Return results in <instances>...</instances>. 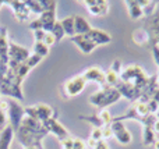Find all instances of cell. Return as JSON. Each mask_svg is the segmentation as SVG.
<instances>
[{
	"instance_id": "1",
	"label": "cell",
	"mask_w": 159,
	"mask_h": 149,
	"mask_svg": "<svg viewBox=\"0 0 159 149\" xmlns=\"http://www.w3.org/2000/svg\"><path fill=\"white\" fill-rule=\"evenodd\" d=\"M46 135H48V131L45 130L43 124L41 121H38V120H34L28 116H25L22 119L18 130L16 131L17 141L24 148L42 145Z\"/></svg>"
},
{
	"instance_id": "2",
	"label": "cell",
	"mask_w": 159,
	"mask_h": 149,
	"mask_svg": "<svg viewBox=\"0 0 159 149\" xmlns=\"http://www.w3.org/2000/svg\"><path fill=\"white\" fill-rule=\"evenodd\" d=\"M149 75L145 74V71L143 70V67H140L138 64H129V66L123 67L121 72L119 74V80L121 82L131 84L135 88H138L141 92L144 91L147 85L149 82ZM143 95V94H141Z\"/></svg>"
},
{
	"instance_id": "3",
	"label": "cell",
	"mask_w": 159,
	"mask_h": 149,
	"mask_svg": "<svg viewBox=\"0 0 159 149\" xmlns=\"http://www.w3.org/2000/svg\"><path fill=\"white\" fill-rule=\"evenodd\" d=\"M120 99H121V95L119 94V91L115 86H105V88H101L98 92L91 95L89 103L93 107L102 110V109H106L107 106L115 105Z\"/></svg>"
},
{
	"instance_id": "4",
	"label": "cell",
	"mask_w": 159,
	"mask_h": 149,
	"mask_svg": "<svg viewBox=\"0 0 159 149\" xmlns=\"http://www.w3.org/2000/svg\"><path fill=\"white\" fill-rule=\"evenodd\" d=\"M131 20H145L151 15L157 8V3L149 0H126L124 2Z\"/></svg>"
},
{
	"instance_id": "5",
	"label": "cell",
	"mask_w": 159,
	"mask_h": 149,
	"mask_svg": "<svg viewBox=\"0 0 159 149\" xmlns=\"http://www.w3.org/2000/svg\"><path fill=\"white\" fill-rule=\"evenodd\" d=\"M7 100V110H6V114H7V120H8V125L14 130L16 133L18 130L20 124H21L22 119L25 117V107L16 99H10V98H6Z\"/></svg>"
},
{
	"instance_id": "6",
	"label": "cell",
	"mask_w": 159,
	"mask_h": 149,
	"mask_svg": "<svg viewBox=\"0 0 159 149\" xmlns=\"http://www.w3.org/2000/svg\"><path fill=\"white\" fill-rule=\"evenodd\" d=\"M56 7H57V4L53 6L49 10H46L45 13H42L36 20L31 21V24H30L31 29L32 31L42 29L45 32H52L55 24L57 22V18H56Z\"/></svg>"
},
{
	"instance_id": "7",
	"label": "cell",
	"mask_w": 159,
	"mask_h": 149,
	"mask_svg": "<svg viewBox=\"0 0 159 149\" xmlns=\"http://www.w3.org/2000/svg\"><path fill=\"white\" fill-rule=\"evenodd\" d=\"M31 56V52L27 47L10 41V47H8V68H16L20 64L25 63L27 59Z\"/></svg>"
},
{
	"instance_id": "8",
	"label": "cell",
	"mask_w": 159,
	"mask_h": 149,
	"mask_svg": "<svg viewBox=\"0 0 159 149\" xmlns=\"http://www.w3.org/2000/svg\"><path fill=\"white\" fill-rule=\"evenodd\" d=\"M78 120L89 123L91 125H93V128H102V127H105V125H109L110 123H112L113 117L107 109H102V110H99L96 114H88V116L80 114Z\"/></svg>"
},
{
	"instance_id": "9",
	"label": "cell",
	"mask_w": 159,
	"mask_h": 149,
	"mask_svg": "<svg viewBox=\"0 0 159 149\" xmlns=\"http://www.w3.org/2000/svg\"><path fill=\"white\" fill-rule=\"evenodd\" d=\"M25 116L31 117L34 120H38L41 123H45L55 114H53V109L50 106H48L46 103H36L34 106L25 107Z\"/></svg>"
},
{
	"instance_id": "10",
	"label": "cell",
	"mask_w": 159,
	"mask_h": 149,
	"mask_svg": "<svg viewBox=\"0 0 159 149\" xmlns=\"http://www.w3.org/2000/svg\"><path fill=\"white\" fill-rule=\"evenodd\" d=\"M109 127H110V130H112L113 138H115L120 145H130L131 144V141H133L131 133L127 130L124 121L113 119L112 123L109 124Z\"/></svg>"
},
{
	"instance_id": "11",
	"label": "cell",
	"mask_w": 159,
	"mask_h": 149,
	"mask_svg": "<svg viewBox=\"0 0 159 149\" xmlns=\"http://www.w3.org/2000/svg\"><path fill=\"white\" fill-rule=\"evenodd\" d=\"M87 86V80L84 78L82 74H78V75H74L73 78L67 80L63 85V89H64V94H66V98H73V96H77L80 95L84 88Z\"/></svg>"
},
{
	"instance_id": "12",
	"label": "cell",
	"mask_w": 159,
	"mask_h": 149,
	"mask_svg": "<svg viewBox=\"0 0 159 149\" xmlns=\"http://www.w3.org/2000/svg\"><path fill=\"white\" fill-rule=\"evenodd\" d=\"M42 124H43L45 130L48 131V134H53V135H55L60 142L64 141V139H67L69 137H71L70 135V133L67 131V128L64 127L60 121H59L56 116L50 117L49 120H46V121L42 123Z\"/></svg>"
},
{
	"instance_id": "13",
	"label": "cell",
	"mask_w": 159,
	"mask_h": 149,
	"mask_svg": "<svg viewBox=\"0 0 159 149\" xmlns=\"http://www.w3.org/2000/svg\"><path fill=\"white\" fill-rule=\"evenodd\" d=\"M3 3L13 10L16 21L25 22L31 17V11L28 10L27 4H25V0H10V2H3Z\"/></svg>"
},
{
	"instance_id": "14",
	"label": "cell",
	"mask_w": 159,
	"mask_h": 149,
	"mask_svg": "<svg viewBox=\"0 0 159 149\" xmlns=\"http://www.w3.org/2000/svg\"><path fill=\"white\" fill-rule=\"evenodd\" d=\"M82 6L88 10V13L93 17H103L109 11V3L105 0H84Z\"/></svg>"
},
{
	"instance_id": "15",
	"label": "cell",
	"mask_w": 159,
	"mask_h": 149,
	"mask_svg": "<svg viewBox=\"0 0 159 149\" xmlns=\"http://www.w3.org/2000/svg\"><path fill=\"white\" fill-rule=\"evenodd\" d=\"M84 78L87 80V82H96L101 88L106 86V78H105V71L98 66L88 67L84 72H82Z\"/></svg>"
},
{
	"instance_id": "16",
	"label": "cell",
	"mask_w": 159,
	"mask_h": 149,
	"mask_svg": "<svg viewBox=\"0 0 159 149\" xmlns=\"http://www.w3.org/2000/svg\"><path fill=\"white\" fill-rule=\"evenodd\" d=\"M88 39L92 42L95 46H101V45H107L112 42V35L107 33L106 31H102V29H96V28H92L89 32L87 33Z\"/></svg>"
},
{
	"instance_id": "17",
	"label": "cell",
	"mask_w": 159,
	"mask_h": 149,
	"mask_svg": "<svg viewBox=\"0 0 159 149\" xmlns=\"http://www.w3.org/2000/svg\"><path fill=\"white\" fill-rule=\"evenodd\" d=\"M8 47H10L8 31L6 27H0V59L7 66H8Z\"/></svg>"
},
{
	"instance_id": "18",
	"label": "cell",
	"mask_w": 159,
	"mask_h": 149,
	"mask_svg": "<svg viewBox=\"0 0 159 149\" xmlns=\"http://www.w3.org/2000/svg\"><path fill=\"white\" fill-rule=\"evenodd\" d=\"M70 41H71L73 43H74L75 46L84 53V55H89V53H92L96 47L85 35H74L73 38H70Z\"/></svg>"
},
{
	"instance_id": "19",
	"label": "cell",
	"mask_w": 159,
	"mask_h": 149,
	"mask_svg": "<svg viewBox=\"0 0 159 149\" xmlns=\"http://www.w3.org/2000/svg\"><path fill=\"white\" fill-rule=\"evenodd\" d=\"M14 137H16V133L10 125L0 131V149H10Z\"/></svg>"
},
{
	"instance_id": "20",
	"label": "cell",
	"mask_w": 159,
	"mask_h": 149,
	"mask_svg": "<svg viewBox=\"0 0 159 149\" xmlns=\"http://www.w3.org/2000/svg\"><path fill=\"white\" fill-rule=\"evenodd\" d=\"M92 29L91 24L81 15H74V32L75 35H87Z\"/></svg>"
},
{
	"instance_id": "21",
	"label": "cell",
	"mask_w": 159,
	"mask_h": 149,
	"mask_svg": "<svg viewBox=\"0 0 159 149\" xmlns=\"http://www.w3.org/2000/svg\"><path fill=\"white\" fill-rule=\"evenodd\" d=\"M131 38H133V42H134L135 45H138V46H144V45L151 43L149 33L147 32L145 28H138V29H135L134 32H133Z\"/></svg>"
},
{
	"instance_id": "22",
	"label": "cell",
	"mask_w": 159,
	"mask_h": 149,
	"mask_svg": "<svg viewBox=\"0 0 159 149\" xmlns=\"http://www.w3.org/2000/svg\"><path fill=\"white\" fill-rule=\"evenodd\" d=\"M157 141V134L154 133L152 125H144L143 128V144L145 147H151Z\"/></svg>"
},
{
	"instance_id": "23",
	"label": "cell",
	"mask_w": 159,
	"mask_h": 149,
	"mask_svg": "<svg viewBox=\"0 0 159 149\" xmlns=\"http://www.w3.org/2000/svg\"><path fill=\"white\" fill-rule=\"evenodd\" d=\"M60 24H61V28H63L64 35L66 36L73 38V36L75 35V32H74V15H70V17H67V18H63L60 21Z\"/></svg>"
},
{
	"instance_id": "24",
	"label": "cell",
	"mask_w": 159,
	"mask_h": 149,
	"mask_svg": "<svg viewBox=\"0 0 159 149\" xmlns=\"http://www.w3.org/2000/svg\"><path fill=\"white\" fill-rule=\"evenodd\" d=\"M32 53L39 56L41 59H43V57H46L48 53H49V47H48L43 42H35L34 47H32Z\"/></svg>"
},
{
	"instance_id": "25",
	"label": "cell",
	"mask_w": 159,
	"mask_h": 149,
	"mask_svg": "<svg viewBox=\"0 0 159 149\" xmlns=\"http://www.w3.org/2000/svg\"><path fill=\"white\" fill-rule=\"evenodd\" d=\"M52 33L53 36H55V39H56V43H57L59 41H61V39L64 38V31H63V28H61V24H60V21L57 20V22L55 24V27H53V29H52Z\"/></svg>"
},
{
	"instance_id": "26",
	"label": "cell",
	"mask_w": 159,
	"mask_h": 149,
	"mask_svg": "<svg viewBox=\"0 0 159 149\" xmlns=\"http://www.w3.org/2000/svg\"><path fill=\"white\" fill-rule=\"evenodd\" d=\"M105 78H106V86H115L119 82V74L110 71V70L105 72Z\"/></svg>"
},
{
	"instance_id": "27",
	"label": "cell",
	"mask_w": 159,
	"mask_h": 149,
	"mask_svg": "<svg viewBox=\"0 0 159 149\" xmlns=\"http://www.w3.org/2000/svg\"><path fill=\"white\" fill-rule=\"evenodd\" d=\"M41 60H42V59L39 57V56H36V55H34V53H31V56L27 59V61H25V64H27V66L30 67L31 70H32L34 67H36L39 63H41Z\"/></svg>"
},
{
	"instance_id": "28",
	"label": "cell",
	"mask_w": 159,
	"mask_h": 149,
	"mask_svg": "<svg viewBox=\"0 0 159 149\" xmlns=\"http://www.w3.org/2000/svg\"><path fill=\"white\" fill-rule=\"evenodd\" d=\"M110 71L116 72V74H120L121 70H123V63H121V60H119V59H116V60H113V63L110 64Z\"/></svg>"
},
{
	"instance_id": "29",
	"label": "cell",
	"mask_w": 159,
	"mask_h": 149,
	"mask_svg": "<svg viewBox=\"0 0 159 149\" xmlns=\"http://www.w3.org/2000/svg\"><path fill=\"white\" fill-rule=\"evenodd\" d=\"M89 138H92L93 141H96V142L103 141V135H102V128H92Z\"/></svg>"
},
{
	"instance_id": "30",
	"label": "cell",
	"mask_w": 159,
	"mask_h": 149,
	"mask_svg": "<svg viewBox=\"0 0 159 149\" xmlns=\"http://www.w3.org/2000/svg\"><path fill=\"white\" fill-rule=\"evenodd\" d=\"M73 148L74 149H87V144H85L84 139L73 137Z\"/></svg>"
},
{
	"instance_id": "31",
	"label": "cell",
	"mask_w": 159,
	"mask_h": 149,
	"mask_svg": "<svg viewBox=\"0 0 159 149\" xmlns=\"http://www.w3.org/2000/svg\"><path fill=\"white\" fill-rule=\"evenodd\" d=\"M42 42H43V43L46 45L48 47H50V46H53V45L56 43V39H55V36H53L50 32H46V33H45V38H43V41H42Z\"/></svg>"
},
{
	"instance_id": "32",
	"label": "cell",
	"mask_w": 159,
	"mask_h": 149,
	"mask_svg": "<svg viewBox=\"0 0 159 149\" xmlns=\"http://www.w3.org/2000/svg\"><path fill=\"white\" fill-rule=\"evenodd\" d=\"M8 125V120H7V114H6V112H3L2 109H0V131L4 130L6 127Z\"/></svg>"
},
{
	"instance_id": "33",
	"label": "cell",
	"mask_w": 159,
	"mask_h": 149,
	"mask_svg": "<svg viewBox=\"0 0 159 149\" xmlns=\"http://www.w3.org/2000/svg\"><path fill=\"white\" fill-rule=\"evenodd\" d=\"M151 52H152V57L155 60V64L159 68V46L158 45H151Z\"/></svg>"
},
{
	"instance_id": "34",
	"label": "cell",
	"mask_w": 159,
	"mask_h": 149,
	"mask_svg": "<svg viewBox=\"0 0 159 149\" xmlns=\"http://www.w3.org/2000/svg\"><path fill=\"white\" fill-rule=\"evenodd\" d=\"M102 135H103V141H106V139H109V138H113L112 130H110L109 125H105V127H102Z\"/></svg>"
},
{
	"instance_id": "35",
	"label": "cell",
	"mask_w": 159,
	"mask_h": 149,
	"mask_svg": "<svg viewBox=\"0 0 159 149\" xmlns=\"http://www.w3.org/2000/svg\"><path fill=\"white\" fill-rule=\"evenodd\" d=\"M60 144H61V148L63 149H74L73 148V137H69L67 139L61 141Z\"/></svg>"
},
{
	"instance_id": "36",
	"label": "cell",
	"mask_w": 159,
	"mask_h": 149,
	"mask_svg": "<svg viewBox=\"0 0 159 149\" xmlns=\"http://www.w3.org/2000/svg\"><path fill=\"white\" fill-rule=\"evenodd\" d=\"M45 31H42V29H36V31H34V36H35V42H42L43 41V38H45Z\"/></svg>"
},
{
	"instance_id": "37",
	"label": "cell",
	"mask_w": 159,
	"mask_h": 149,
	"mask_svg": "<svg viewBox=\"0 0 159 149\" xmlns=\"http://www.w3.org/2000/svg\"><path fill=\"white\" fill-rule=\"evenodd\" d=\"M93 149H110V147H109V144H107V141H99Z\"/></svg>"
},
{
	"instance_id": "38",
	"label": "cell",
	"mask_w": 159,
	"mask_h": 149,
	"mask_svg": "<svg viewBox=\"0 0 159 149\" xmlns=\"http://www.w3.org/2000/svg\"><path fill=\"white\" fill-rule=\"evenodd\" d=\"M85 144H87V149H93V148H95V145L98 144V142L93 141L92 138H88L87 141H85Z\"/></svg>"
},
{
	"instance_id": "39",
	"label": "cell",
	"mask_w": 159,
	"mask_h": 149,
	"mask_svg": "<svg viewBox=\"0 0 159 149\" xmlns=\"http://www.w3.org/2000/svg\"><path fill=\"white\" fill-rule=\"evenodd\" d=\"M152 128H154V133L159 135V119H158V117H157V120H155V123H154V125H152Z\"/></svg>"
},
{
	"instance_id": "40",
	"label": "cell",
	"mask_w": 159,
	"mask_h": 149,
	"mask_svg": "<svg viewBox=\"0 0 159 149\" xmlns=\"http://www.w3.org/2000/svg\"><path fill=\"white\" fill-rule=\"evenodd\" d=\"M24 149H43V145H36V147H30V148H24Z\"/></svg>"
},
{
	"instance_id": "41",
	"label": "cell",
	"mask_w": 159,
	"mask_h": 149,
	"mask_svg": "<svg viewBox=\"0 0 159 149\" xmlns=\"http://www.w3.org/2000/svg\"><path fill=\"white\" fill-rule=\"evenodd\" d=\"M155 149H159V139H157V141H155Z\"/></svg>"
},
{
	"instance_id": "42",
	"label": "cell",
	"mask_w": 159,
	"mask_h": 149,
	"mask_svg": "<svg viewBox=\"0 0 159 149\" xmlns=\"http://www.w3.org/2000/svg\"><path fill=\"white\" fill-rule=\"evenodd\" d=\"M155 45H158V46H159V35H158V38H157V41H155Z\"/></svg>"
},
{
	"instance_id": "43",
	"label": "cell",
	"mask_w": 159,
	"mask_h": 149,
	"mask_svg": "<svg viewBox=\"0 0 159 149\" xmlns=\"http://www.w3.org/2000/svg\"><path fill=\"white\" fill-rule=\"evenodd\" d=\"M3 6H4V3H3V2H0V8H2Z\"/></svg>"
},
{
	"instance_id": "44",
	"label": "cell",
	"mask_w": 159,
	"mask_h": 149,
	"mask_svg": "<svg viewBox=\"0 0 159 149\" xmlns=\"http://www.w3.org/2000/svg\"><path fill=\"white\" fill-rule=\"evenodd\" d=\"M157 77H158V85H159V72H158V75H157Z\"/></svg>"
},
{
	"instance_id": "45",
	"label": "cell",
	"mask_w": 159,
	"mask_h": 149,
	"mask_svg": "<svg viewBox=\"0 0 159 149\" xmlns=\"http://www.w3.org/2000/svg\"><path fill=\"white\" fill-rule=\"evenodd\" d=\"M0 98H2V95H0Z\"/></svg>"
}]
</instances>
